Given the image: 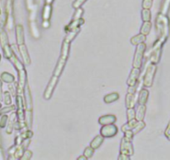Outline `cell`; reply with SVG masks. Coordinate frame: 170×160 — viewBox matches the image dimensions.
<instances>
[{
  "label": "cell",
  "mask_w": 170,
  "mask_h": 160,
  "mask_svg": "<svg viewBox=\"0 0 170 160\" xmlns=\"http://www.w3.org/2000/svg\"><path fill=\"white\" fill-rule=\"evenodd\" d=\"M156 29L159 39L166 41L169 35V19L165 14L159 13L156 18Z\"/></svg>",
  "instance_id": "1"
},
{
  "label": "cell",
  "mask_w": 170,
  "mask_h": 160,
  "mask_svg": "<svg viewBox=\"0 0 170 160\" xmlns=\"http://www.w3.org/2000/svg\"><path fill=\"white\" fill-rule=\"evenodd\" d=\"M70 43L69 41L64 39L63 40V43L62 45V49H61V54L58 59V63L56 65V68L54 71V76H57V77H60V75L62 74L63 70V68L65 65L66 62H67V59L69 58V48H70Z\"/></svg>",
  "instance_id": "2"
},
{
  "label": "cell",
  "mask_w": 170,
  "mask_h": 160,
  "mask_svg": "<svg viewBox=\"0 0 170 160\" xmlns=\"http://www.w3.org/2000/svg\"><path fill=\"white\" fill-rule=\"evenodd\" d=\"M166 41L163 39H159L156 41L154 44L153 48H151L150 54H149V61L152 63H158L160 60V57H161V52H162V47L163 44L165 43Z\"/></svg>",
  "instance_id": "3"
},
{
  "label": "cell",
  "mask_w": 170,
  "mask_h": 160,
  "mask_svg": "<svg viewBox=\"0 0 170 160\" xmlns=\"http://www.w3.org/2000/svg\"><path fill=\"white\" fill-rule=\"evenodd\" d=\"M156 71H157V66H156V64L150 63L148 65L146 71H145V74H144V76H143V86L147 87V88L152 87L155 74H156Z\"/></svg>",
  "instance_id": "4"
},
{
  "label": "cell",
  "mask_w": 170,
  "mask_h": 160,
  "mask_svg": "<svg viewBox=\"0 0 170 160\" xmlns=\"http://www.w3.org/2000/svg\"><path fill=\"white\" fill-rule=\"evenodd\" d=\"M25 99H26V109H27V125L28 128H31L32 118H33V103L30 89L28 85L25 89Z\"/></svg>",
  "instance_id": "5"
},
{
  "label": "cell",
  "mask_w": 170,
  "mask_h": 160,
  "mask_svg": "<svg viewBox=\"0 0 170 160\" xmlns=\"http://www.w3.org/2000/svg\"><path fill=\"white\" fill-rule=\"evenodd\" d=\"M145 50H146V44L144 43H139L137 45L134 57H133V68H140V67L142 66L143 55H144Z\"/></svg>",
  "instance_id": "6"
},
{
  "label": "cell",
  "mask_w": 170,
  "mask_h": 160,
  "mask_svg": "<svg viewBox=\"0 0 170 160\" xmlns=\"http://www.w3.org/2000/svg\"><path fill=\"white\" fill-rule=\"evenodd\" d=\"M120 153L126 154L128 156H131L133 154V144L130 139L127 138L126 137H124L121 141V145H120Z\"/></svg>",
  "instance_id": "7"
},
{
  "label": "cell",
  "mask_w": 170,
  "mask_h": 160,
  "mask_svg": "<svg viewBox=\"0 0 170 160\" xmlns=\"http://www.w3.org/2000/svg\"><path fill=\"white\" fill-rule=\"evenodd\" d=\"M118 133V128L113 124L103 125L100 129V134L104 138H112Z\"/></svg>",
  "instance_id": "8"
},
{
  "label": "cell",
  "mask_w": 170,
  "mask_h": 160,
  "mask_svg": "<svg viewBox=\"0 0 170 160\" xmlns=\"http://www.w3.org/2000/svg\"><path fill=\"white\" fill-rule=\"evenodd\" d=\"M58 81V77L57 76H53L51 78L50 81L48 83V86H47L46 89L44 91V94H43V98H45L46 100H49L50 98L52 97V94L54 93V90L55 89V87L57 85Z\"/></svg>",
  "instance_id": "9"
},
{
  "label": "cell",
  "mask_w": 170,
  "mask_h": 160,
  "mask_svg": "<svg viewBox=\"0 0 170 160\" xmlns=\"http://www.w3.org/2000/svg\"><path fill=\"white\" fill-rule=\"evenodd\" d=\"M139 74H140L139 68H133V69L131 70V74H130L127 80V84L128 86H134L138 82Z\"/></svg>",
  "instance_id": "10"
},
{
  "label": "cell",
  "mask_w": 170,
  "mask_h": 160,
  "mask_svg": "<svg viewBox=\"0 0 170 160\" xmlns=\"http://www.w3.org/2000/svg\"><path fill=\"white\" fill-rule=\"evenodd\" d=\"M16 100H17V104H18V109H18L19 119V122L24 123L25 116H24V107H23V98H22L20 95H19V96H17Z\"/></svg>",
  "instance_id": "11"
},
{
  "label": "cell",
  "mask_w": 170,
  "mask_h": 160,
  "mask_svg": "<svg viewBox=\"0 0 170 160\" xmlns=\"http://www.w3.org/2000/svg\"><path fill=\"white\" fill-rule=\"evenodd\" d=\"M138 97H139V94L128 93L127 96H126V100H125L126 107L128 109H131V108H133L135 106Z\"/></svg>",
  "instance_id": "12"
},
{
  "label": "cell",
  "mask_w": 170,
  "mask_h": 160,
  "mask_svg": "<svg viewBox=\"0 0 170 160\" xmlns=\"http://www.w3.org/2000/svg\"><path fill=\"white\" fill-rule=\"evenodd\" d=\"M1 42H2V44H3V46H4V55H5V57L6 58H10L13 54H12V51L10 49V48L8 46V39H7V35L4 33V34H2L1 35Z\"/></svg>",
  "instance_id": "13"
},
{
  "label": "cell",
  "mask_w": 170,
  "mask_h": 160,
  "mask_svg": "<svg viewBox=\"0 0 170 160\" xmlns=\"http://www.w3.org/2000/svg\"><path fill=\"white\" fill-rule=\"evenodd\" d=\"M19 94H22L23 93V88L25 86V83H26V71L23 69V70L19 71Z\"/></svg>",
  "instance_id": "14"
},
{
  "label": "cell",
  "mask_w": 170,
  "mask_h": 160,
  "mask_svg": "<svg viewBox=\"0 0 170 160\" xmlns=\"http://www.w3.org/2000/svg\"><path fill=\"white\" fill-rule=\"evenodd\" d=\"M116 117L114 115H104L99 118L98 124L101 125H107L114 124L116 122Z\"/></svg>",
  "instance_id": "15"
},
{
  "label": "cell",
  "mask_w": 170,
  "mask_h": 160,
  "mask_svg": "<svg viewBox=\"0 0 170 160\" xmlns=\"http://www.w3.org/2000/svg\"><path fill=\"white\" fill-rule=\"evenodd\" d=\"M84 24V20L83 19H73L72 20V22L70 23L67 28H66V30L67 31H72V30H75V29H77L78 28L81 26L82 24Z\"/></svg>",
  "instance_id": "16"
},
{
  "label": "cell",
  "mask_w": 170,
  "mask_h": 160,
  "mask_svg": "<svg viewBox=\"0 0 170 160\" xmlns=\"http://www.w3.org/2000/svg\"><path fill=\"white\" fill-rule=\"evenodd\" d=\"M19 51L20 54H21V56L23 58V60L25 63V64H30L31 63V59H30V57H29V54L28 53L27 48L24 44H21L19 45Z\"/></svg>",
  "instance_id": "17"
},
{
  "label": "cell",
  "mask_w": 170,
  "mask_h": 160,
  "mask_svg": "<svg viewBox=\"0 0 170 160\" xmlns=\"http://www.w3.org/2000/svg\"><path fill=\"white\" fill-rule=\"evenodd\" d=\"M145 113H146V106L145 104H139L137 109L135 118L138 121H143V118L145 117Z\"/></svg>",
  "instance_id": "18"
},
{
  "label": "cell",
  "mask_w": 170,
  "mask_h": 160,
  "mask_svg": "<svg viewBox=\"0 0 170 160\" xmlns=\"http://www.w3.org/2000/svg\"><path fill=\"white\" fill-rule=\"evenodd\" d=\"M148 98V91L145 89H142L140 90L138 97V102L139 104H146Z\"/></svg>",
  "instance_id": "19"
},
{
  "label": "cell",
  "mask_w": 170,
  "mask_h": 160,
  "mask_svg": "<svg viewBox=\"0 0 170 160\" xmlns=\"http://www.w3.org/2000/svg\"><path fill=\"white\" fill-rule=\"evenodd\" d=\"M16 35L18 43L21 45L24 43V33H23V28L22 25H18L16 27Z\"/></svg>",
  "instance_id": "20"
},
{
  "label": "cell",
  "mask_w": 170,
  "mask_h": 160,
  "mask_svg": "<svg viewBox=\"0 0 170 160\" xmlns=\"http://www.w3.org/2000/svg\"><path fill=\"white\" fill-rule=\"evenodd\" d=\"M31 137H33V132H32V131L28 130V131H26V132H23V133H21L19 136L16 138V144L19 146V145L23 143V141L24 140V139L30 138Z\"/></svg>",
  "instance_id": "21"
},
{
  "label": "cell",
  "mask_w": 170,
  "mask_h": 160,
  "mask_svg": "<svg viewBox=\"0 0 170 160\" xmlns=\"http://www.w3.org/2000/svg\"><path fill=\"white\" fill-rule=\"evenodd\" d=\"M104 140V138L102 136L101 134L100 135H98V136L95 137V138L93 139V141L91 142L90 146L95 150V149H97V148H98L100 147L101 144H103Z\"/></svg>",
  "instance_id": "22"
},
{
  "label": "cell",
  "mask_w": 170,
  "mask_h": 160,
  "mask_svg": "<svg viewBox=\"0 0 170 160\" xmlns=\"http://www.w3.org/2000/svg\"><path fill=\"white\" fill-rule=\"evenodd\" d=\"M146 40V35H144L143 33H139L138 35L133 37L131 39V43L133 45H138L139 43H144V41Z\"/></svg>",
  "instance_id": "23"
},
{
  "label": "cell",
  "mask_w": 170,
  "mask_h": 160,
  "mask_svg": "<svg viewBox=\"0 0 170 160\" xmlns=\"http://www.w3.org/2000/svg\"><path fill=\"white\" fill-rule=\"evenodd\" d=\"M138 120L136 119V118H133V119H132V120H129V121H128L127 124H125L124 125H123V127H122V131L123 132H125V131H127V130H133V129L135 128V126L137 125L138 124Z\"/></svg>",
  "instance_id": "24"
},
{
  "label": "cell",
  "mask_w": 170,
  "mask_h": 160,
  "mask_svg": "<svg viewBox=\"0 0 170 160\" xmlns=\"http://www.w3.org/2000/svg\"><path fill=\"white\" fill-rule=\"evenodd\" d=\"M52 14V7L50 4H46L42 10V19L49 20Z\"/></svg>",
  "instance_id": "25"
},
{
  "label": "cell",
  "mask_w": 170,
  "mask_h": 160,
  "mask_svg": "<svg viewBox=\"0 0 170 160\" xmlns=\"http://www.w3.org/2000/svg\"><path fill=\"white\" fill-rule=\"evenodd\" d=\"M119 98V94L118 93H111V94H108V95H106L104 98V100L106 103H110L113 102L117 101Z\"/></svg>",
  "instance_id": "26"
},
{
  "label": "cell",
  "mask_w": 170,
  "mask_h": 160,
  "mask_svg": "<svg viewBox=\"0 0 170 160\" xmlns=\"http://www.w3.org/2000/svg\"><path fill=\"white\" fill-rule=\"evenodd\" d=\"M151 28H152V24L150 23V21L143 22V25H142V27H141L140 33L144 34V35H148V34L150 33Z\"/></svg>",
  "instance_id": "27"
},
{
  "label": "cell",
  "mask_w": 170,
  "mask_h": 160,
  "mask_svg": "<svg viewBox=\"0 0 170 160\" xmlns=\"http://www.w3.org/2000/svg\"><path fill=\"white\" fill-rule=\"evenodd\" d=\"M12 60H13V63H14V65H15V67L17 68L18 70L20 71L24 69V67H23V63L20 62L19 60L18 59V58L13 54L12 55Z\"/></svg>",
  "instance_id": "28"
},
{
  "label": "cell",
  "mask_w": 170,
  "mask_h": 160,
  "mask_svg": "<svg viewBox=\"0 0 170 160\" xmlns=\"http://www.w3.org/2000/svg\"><path fill=\"white\" fill-rule=\"evenodd\" d=\"M142 19L143 22H147L151 20V12L149 9L143 8L142 10Z\"/></svg>",
  "instance_id": "29"
},
{
  "label": "cell",
  "mask_w": 170,
  "mask_h": 160,
  "mask_svg": "<svg viewBox=\"0 0 170 160\" xmlns=\"http://www.w3.org/2000/svg\"><path fill=\"white\" fill-rule=\"evenodd\" d=\"M145 128V123L143 121H139L138 122V124H137V125L135 126V128L133 129L132 131H133V134H137V133H139V132H140L142 129H143Z\"/></svg>",
  "instance_id": "30"
},
{
  "label": "cell",
  "mask_w": 170,
  "mask_h": 160,
  "mask_svg": "<svg viewBox=\"0 0 170 160\" xmlns=\"http://www.w3.org/2000/svg\"><path fill=\"white\" fill-rule=\"evenodd\" d=\"M31 33L35 39H38L39 37V31L34 22H32L31 23Z\"/></svg>",
  "instance_id": "31"
},
{
  "label": "cell",
  "mask_w": 170,
  "mask_h": 160,
  "mask_svg": "<svg viewBox=\"0 0 170 160\" xmlns=\"http://www.w3.org/2000/svg\"><path fill=\"white\" fill-rule=\"evenodd\" d=\"M93 153H94V149L90 146V147H88V148H85L84 152V155L87 159H90V158H92Z\"/></svg>",
  "instance_id": "32"
},
{
  "label": "cell",
  "mask_w": 170,
  "mask_h": 160,
  "mask_svg": "<svg viewBox=\"0 0 170 160\" xmlns=\"http://www.w3.org/2000/svg\"><path fill=\"white\" fill-rule=\"evenodd\" d=\"M2 78L6 83H13V80H14L13 76L11 75L10 74H8V73H4V74H2Z\"/></svg>",
  "instance_id": "33"
},
{
  "label": "cell",
  "mask_w": 170,
  "mask_h": 160,
  "mask_svg": "<svg viewBox=\"0 0 170 160\" xmlns=\"http://www.w3.org/2000/svg\"><path fill=\"white\" fill-rule=\"evenodd\" d=\"M135 116H136V113H135V110L133 109V108L128 109L127 111L128 121H129V120H132V119L135 118Z\"/></svg>",
  "instance_id": "34"
},
{
  "label": "cell",
  "mask_w": 170,
  "mask_h": 160,
  "mask_svg": "<svg viewBox=\"0 0 170 160\" xmlns=\"http://www.w3.org/2000/svg\"><path fill=\"white\" fill-rule=\"evenodd\" d=\"M14 118H15V114L13 113L10 116V120H9V124H8V129H7V133H11L12 130H13V121H14Z\"/></svg>",
  "instance_id": "35"
},
{
  "label": "cell",
  "mask_w": 170,
  "mask_h": 160,
  "mask_svg": "<svg viewBox=\"0 0 170 160\" xmlns=\"http://www.w3.org/2000/svg\"><path fill=\"white\" fill-rule=\"evenodd\" d=\"M32 155H33V153L30 150H25L23 154L22 155V157L20 158L22 160H28L32 158Z\"/></svg>",
  "instance_id": "36"
},
{
  "label": "cell",
  "mask_w": 170,
  "mask_h": 160,
  "mask_svg": "<svg viewBox=\"0 0 170 160\" xmlns=\"http://www.w3.org/2000/svg\"><path fill=\"white\" fill-rule=\"evenodd\" d=\"M83 13H84V10H83V8H76V11H75V13H74V18H73V19L74 20V19H81Z\"/></svg>",
  "instance_id": "37"
},
{
  "label": "cell",
  "mask_w": 170,
  "mask_h": 160,
  "mask_svg": "<svg viewBox=\"0 0 170 160\" xmlns=\"http://www.w3.org/2000/svg\"><path fill=\"white\" fill-rule=\"evenodd\" d=\"M152 5H153V0H143L142 6L143 8L150 9L152 8Z\"/></svg>",
  "instance_id": "38"
},
{
  "label": "cell",
  "mask_w": 170,
  "mask_h": 160,
  "mask_svg": "<svg viewBox=\"0 0 170 160\" xmlns=\"http://www.w3.org/2000/svg\"><path fill=\"white\" fill-rule=\"evenodd\" d=\"M85 1H86V0H75L74 2V4H73V7H74V8H80L82 5L84 4Z\"/></svg>",
  "instance_id": "39"
},
{
  "label": "cell",
  "mask_w": 170,
  "mask_h": 160,
  "mask_svg": "<svg viewBox=\"0 0 170 160\" xmlns=\"http://www.w3.org/2000/svg\"><path fill=\"white\" fill-rule=\"evenodd\" d=\"M133 131L132 130H127V131H125L124 132V137H126L128 139H130L132 140L133 139Z\"/></svg>",
  "instance_id": "40"
},
{
  "label": "cell",
  "mask_w": 170,
  "mask_h": 160,
  "mask_svg": "<svg viewBox=\"0 0 170 160\" xmlns=\"http://www.w3.org/2000/svg\"><path fill=\"white\" fill-rule=\"evenodd\" d=\"M4 101H5L6 104H10L12 103L11 97H10V94L8 93H5V100Z\"/></svg>",
  "instance_id": "41"
},
{
  "label": "cell",
  "mask_w": 170,
  "mask_h": 160,
  "mask_svg": "<svg viewBox=\"0 0 170 160\" xmlns=\"http://www.w3.org/2000/svg\"><path fill=\"white\" fill-rule=\"evenodd\" d=\"M119 159L120 160H129L130 159V156L126 155V154H123V153H120V155L119 156Z\"/></svg>",
  "instance_id": "42"
},
{
  "label": "cell",
  "mask_w": 170,
  "mask_h": 160,
  "mask_svg": "<svg viewBox=\"0 0 170 160\" xmlns=\"http://www.w3.org/2000/svg\"><path fill=\"white\" fill-rule=\"evenodd\" d=\"M15 109V107L14 106H11L9 108H7V109H4L3 110L0 111V113H7V112H9V111H12V110Z\"/></svg>",
  "instance_id": "43"
},
{
  "label": "cell",
  "mask_w": 170,
  "mask_h": 160,
  "mask_svg": "<svg viewBox=\"0 0 170 160\" xmlns=\"http://www.w3.org/2000/svg\"><path fill=\"white\" fill-rule=\"evenodd\" d=\"M7 116H4V117L2 118V121H1V124H0V126H1V128H4L5 124H6V122H7Z\"/></svg>",
  "instance_id": "44"
},
{
  "label": "cell",
  "mask_w": 170,
  "mask_h": 160,
  "mask_svg": "<svg viewBox=\"0 0 170 160\" xmlns=\"http://www.w3.org/2000/svg\"><path fill=\"white\" fill-rule=\"evenodd\" d=\"M49 22H48V20H43V22H42V27L45 28H48L49 27Z\"/></svg>",
  "instance_id": "45"
},
{
  "label": "cell",
  "mask_w": 170,
  "mask_h": 160,
  "mask_svg": "<svg viewBox=\"0 0 170 160\" xmlns=\"http://www.w3.org/2000/svg\"><path fill=\"white\" fill-rule=\"evenodd\" d=\"M165 134H166V136L170 139V122H169V126H168V128H167L166 129Z\"/></svg>",
  "instance_id": "46"
},
{
  "label": "cell",
  "mask_w": 170,
  "mask_h": 160,
  "mask_svg": "<svg viewBox=\"0 0 170 160\" xmlns=\"http://www.w3.org/2000/svg\"><path fill=\"white\" fill-rule=\"evenodd\" d=\"M78 160H86V159H88L86 157L84 156V155H83V156H80V157H78Z\"/></svg>",
  "instance_id": "47"
},
{
  "label": "cell",
  "mask_w": 170,
  "mask_h": 160,
  "mask_svg": "<svg viewBox=\"0 0 170 160\" xmlns=\"http://www.w3.org/2000/svg\"><path fill=\"white\" fill-rule=\"evenodd\" d=\"M53 1H54V0H45L46 4H51L52 3H53Z\"/></svg>",
  "instance_id": "48"
}]
</instances>
